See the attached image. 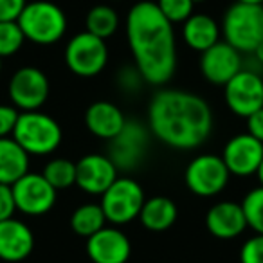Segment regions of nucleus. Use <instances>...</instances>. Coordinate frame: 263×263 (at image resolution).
<instances>
[{
    "label": "nucleus",
    "mask_w": 263,
    "mask_h": 263,
    "mask_svg": "<svg viewBox=\"0 0 263 263\" xmlns=\"http://www.w3.org/2000/svg\"><path fill=\"white\" fill-rule=\"evenodd\" d=\"M213 110L204 98L180 88L155 92L148 106V130L173 150H195L213 132Z\"/></svg>",
    "instance_id": "nucleus-1"
},
{
    "label": "nucleus",
    "mask_w": 263,
    "mask_h": 263,
    "mask_svg": "<svg viewBox=\"0 0 263 263\" xmlns=\"http://www.w3.org/2000/svg\"><path fill=\"white\" fill-rule=\"evenodd\" d=\"M126 40L136 69L150 85L168 83L177 69V44L173 24L150 0H141L126 15Z\"/></svg>",
    "instance_id": "nucleus-2"
},
{
    "label": "nucleus",
    "mask_w": 263,
    "mask_h": 263,
    "mask_svg": "<svg viewBox=\"0 0 263 263\" xmlns=\"http://www.w3.org/2000/svg\"><path fill=\"white\" fill-rule=\"evenodd\" d=\"M13 139L29 155H49L62 144L63 132L60 123L40 110L22 112L13 130Z\"/></svg>",
    "instance_id": "nucleus-3"
},
{
    "label": "nucleus",
    "mask_w": 263,
    "mask_h": 263,
    "mask_svg": "<svg viewBox=\"0 0 263 263\" xmlns=\"http://www.w3.org/2000/svg\"><path fill=\"white\" fill-rule=\"evenodd\" d=\"M16 22L26 40H31L36 45H52L67 33L65 13L60 6L49 0L27 2Z\"/></svg>",
    "instance_id": "nucleus-4"
},
{
    "label": "nucleus",
    "mask_w": 263,
    "mask_h": 263,
    "mask_svg": "<svg viewBox=\"0 0 263 263\" xmlns=\"http://www.w3.org/2000/svg\"><path fill=\"white\" fill-rule=\"evenodd\" d=\"M222 34L236 51L252 54L263 42V9L261 6H249L234 2L222 18Z\"/></svg>",
    "instance_id": "nucleus-5"
},
{
    "label": "nucleus",
    "mask_w": 263,
    "mask_h": 263,
    "mask_svg": "<svg viewBox=\"0 0 263 263\" xmlns=\"http://www.w3.org/2000/svg\"><path fill=\"white\" fill-rule=\"evenodd\" d=\"M144 200V190L136 179L117 177L112 186L101 195V208L106 222L114 226H124L139 218Z\"/></svg>",
    "instance_id": "nucleus-6"
},
{
    "label": "nucleus",
    "mask_w": 263,
    "mask_h": 263,
    "mask_svg": "<svg viewBox=\"0 0 263 263\" xmlns=\"http://www.w3.org/2000/svg\"><path fill=\"white\" fill-rule=\"evenodd\" d=\"M229 177L231 173L222 155L215 154L197 155L184 172L187 190L202 198H211L222 193L229 182Z\"/></svg>",
    "instance_id": "nucleus-7"
},
{
    "label": "nucleus",
    "mask_w": 263,
    "mask_h": 263,
    "mask_svg": "<svg viewBox=\"0 0 263 263\" xmlns=\"http://www.w3.org/2000/svg\"><path fill=\"white\" fill-rule=\"evenodd\" d=\"M108 63V47L105 40L88 31L78 33L65 47V65L80 78H94L103 72Z\"/></svg>",
    "instance_id": "nucleus-8"
},
{
    "label": "nucleus",
    "mask_w": 263,
    "mask_h": 263,
    "mask_svg": "<svg viewBox=\"0 0 263 263\" xmlns=\"http://www.w3.org/2000/svg\"><path fill=\"white\" fill-rule=\"evenodd\" d=\"M108 143V157L116 164L117 172H132L139 168L143 159L146 157L150 130L141 121H126L119 136Z\"/></svg>",
    "instance_id": "nucleus-9"
},
{
    "label": "nucleus",
    "mask_w": 263,
    "mask_h": 263,
    "mask_svg": "<svg viewBox=\"0 0 263 263\" xmlns=\"http://www.w3.org/2000/svg\"><path fill=\"white\" fill-rule=\"evenodd\" d=\"M9 99L15 108L22 112H33L40 110L45 105L51 92L49 78L38 67H20L15 70L9 80Z\"/></svg>",
    "instance_id": "nucleus-10"
},
{
    "label": "nucleus",
    "mask_w": 263,
    "mask_h": 263,
    "mask_svg": "<svg viewBox=\"0 0 263 263\" xmlns=\"http://www.w3.org/2000/svg\"><path fill=\"white\" fill-rule=\"evenodd\" d=\"M223 99L231 112L247 119L256 110L263 108V78L254 70L241 69L223 85Z\"/></svg>",
    "instance_id": "nucleus-11"
},
{
    "label": "nucleus",
    "mask_w": 263,
    "mask_h": 263,
    "mask_svg": "<svg viewBox=\"0 0 263 263\" xmlns=\"http://www.w3.org/2000/svg\"><path fill=\"white\" fill-rule=\"evenodd\" d=\"M16 211L27 216H42L49 213L56 204L58 191L45 180L42 173L27 172L22 179L13 184Z\"/></svg>",
    "instance_id": "nucleus-12"
},
{
    "label": "nucleus",
    "mask_w": 263,
    "mask_h": 263,
    "mask_svg": "<svg viewBox=\"0 0 263 263\" xmlns=\"http://www.w3.org/2000/svg\"><path fill=\"white\" fill-rule=\"evenodd\" d=\"M222 159L227 170L234 177L256 175L263 161V143L251 134H238L226 143Z\"/></svg>",
    "instance_id": "nucleus-13"
},
{
    "label": "nucleus",
    "mask_w": 263,
    "mask_h": 263,
    "mask_svg": "<svg viewBox=\"0 0 263 263\" xmlns=\"http://www.w3.org/2000/svg\"><path fill=\"white\" fill-rule=\"evenodd\" d=\"M241 69V52L227 42L220 40L208 51L200 52V72L213 85H226Z\"/></svg>",
    "instance_id": "nucleus-14"
},
{
    "label": "nucleus",
    "mask_w": 263,
    "mask_h": 263,
    "mask_svg": "<svg viewBox=\"0 0 263 263\" xmlns=\"http://www.w3.org/2000/svg\"><path fill=\"white\" fill-rule=\"evenodd\" d=\"M117 179V168L108 155L88 154L76 162V186L87 195H103Z\"/></svg>",
    "instance_id": "nucleus-15"
},
{
    "label": "nucleus",
    "mask_w": 263,
    "mask_h": 263,
    "mask_svg": "<svg viewBox=\"0 0 263 263\" xmlns=\"http://www.w3.org/2000/svg\"><path fill=\"white\" fill-rule=\"evenodd\" d=\"M87 254L92 263H126L132 254V243L123 231L105 226L87 238Z\"/></svg>",
    "instance_id": "nucleus-16"
},
{
    "label": "nucleus",
    "mask_w": 263,
    "mask_h": 263,
    "mask_svg": "<svg viewBox=\"0 0 263 263\" xmlns=\"http://www.w3.org/2000/svg\"><path fill=\"white\" fill-rule=\"evenodd\" d=\"M34 249V234L27 223L16 218L0 222V259L16 263L31 256Z\"/></svg>",
    "instance_id": "nucleus-17"
},
{
    "label": "nucleus",
    "mask_w": 263,
    "mask_h": 263,
    "mask_svg": "<svg viewBox=\"0 0 263 263\" xmlns=\"http://www.w3.org/2000/svg\"><path fill=\"white\" fill-rule=\"evenodd\" d=\"M205 227L218 240H233L238 238L247 229V218H245L241 202L222 200L215 204L205 215Z\"/></svg>",
    "instance_id": "nucleus-18"
},
{
    "label": "nucleus",
    "mask_w": 263,
    "mask_h": 263,
    "mask_svg": "<svg viewBox=\"0 0 263 263\" xmlns=\"http://www.w3.org/2000/svg\"><path fill=\"white\" fill-rule=\"evenodd\" d=\"M85 124L92 136L103 141H112L126 124L124 114L112 101H96L85 112Z\"/></svg>",
    "instance_id": "nucleus-19"
},
{
    "label": "nucleus",
    "mask_w": 263,
    "mask_h": 263,
    "mask_svg": "<svg viewBox=\"0 0 263 263\" xmlns=\"http://www.w3.org/2000/svg\"><path fill=\"white\" fill-rule=\"evenodd\" d=\"M218 22L205 13H193L186 22L182 24V40L190 49L198 52L208 51L209 47L220 42Z\"/></svg>",
    "instance_id": "nucleus-20"
},
{
    "label": "nucleus",
    "mask_w": 263,
    "mask_h": 263,
    "mask_svg": "<svg viewBox=\"0 0 263 263\" xmlns=\"http://www.w3.org/2000/svg\"><path fill=\"white\" fill-rule=\"evenodd\" d=\"M29 172V154L13 137L0 139V184L13 186Z\"/></svg>",
    "instance_id": "nucleus-21"
},
{
    "label": "nucleus",
    "mask_w": 263,
    "mask_h": 263,
    "mask_svg": "<svg viewBox=\"0 0 263 263\" xmlns=\"http://www.w3.org/2000/svg\"><path fill=\"white\" fill-rule=\"evenodd\" d=\"M177 216H179V209H177L175 202L172 198L159 195V197L144 200L143 209L139 213V222L148 231L162 233L177 222Z\"/></svg>",
    "instance_id": "nucleus-22"
},
{
    "label": "nucleus",
    "mask_w": 263,
    "mask_h": 263,
    "mask_svg": "<svg viewBox=\"0 0 263 263\" xmlns=\"http://www.w3.org/2000/svg\"><path fill=\"white\" fill-rule=\"evenodd\" d=\"M105 223L106 216L101 204H83L70 215V229L83 238H90L92 234L101 231Z\"/></svg>",
    "instance_id": "nucleus-23"
},
{
    "label": "nucleus",
    "mask_w": 263,
    "mask_h": 263,
    "mask_svg": "<svg viewBox=\"0 0 263 263\" xmlns=\"http://www.w3.org/2000/svg\"><path fill=\"white\" fill-rule=\"evenodd\" d=\"M85 26H87V31L90 34L101 38V40H106L119 27V15L110 6L105 4L94 6L87 13V16H85Z\"/></svg>",
    "instance_id": "nucleus-24"
},
{
    "label": "nucleus",
    "mask_w": 263,
    "mask_h": 263,
    "mask_svg": "<svg viewBox=\"0 0 263 263\" xmlns=\"http://www.w3.org/2000/svg\"><path fill=\"white\" fill-rule=\"evenodd\" d=\"M42 175L45 177L49 184L54 187L56 191L67 190V187L76 184V162L69 161V159H52L45 164Z\"/></svg>",
    "instance_id": "nucleus-25"
},
{
    "label": "nucleus",
    "mask_w": 263,
    "mask_h": 263,
    "mask_svg": "<svg viewBox=\"0 0 263 263\" xmlns=\"http://www.w3.org/2000/svg\"><path fill=\"white\" fill-rule=\"evenodd\" d=\"M247 227H251L256 234H263V186L251 190L241 200Z\"/></svg>",
    "instance_id": "nucleus-26"
},
{
    "label": "nucleus",
    "mask_w": 263,
    "mask_h": 263,
    "mask_svg": "<svg viewBox=\"0 0 263 263\" xmlns=\"http://www.w3.org/2000/svg\"><path fill=\"white\" fill-rule=\"evenodd\" d=\"M26 36L18 22H0V58L13 56L22 49Z\"/></svg>",
    "instance_id": "nucleus-27"
},
{
    "label": "nucleus",
    "mask_w": 263,
    "mask_h": 263,
    "mask_svg": "<svg viewBox=\"0 0 263 263\" xmlns=\"http://www.w3.org/2000/svg\"><path fill=\"white\" fill-rule=\"evenodd\" d=\"M155 4L172 24H184L193 15L195 8L193 0H157Z\"/></svg>",
    "instance_id": "nucleus-28"
},
{
    "label": "nucleus",
    "mask_w": 263,
    "mask_h": 263,
    "mask_svg": "<svg viewBox=\"0 0 263 263\" xmlns=\"http://www.w3.org/2000/svg\"><path fill=\"white\" fill-rule=\"evenodd\" d=\"M240 263H263V234H254L241 245Z\"/></svg>",
    "instance_id": "nucleus-29"
},
{
    "label": "nucleus",
    "mask_w": 263,
    "mask_h": 263,
    "mask_svg": "<svg viewBox=\"0 0 263 263\" xmlns=\"http://www.w3.org/2000/svg\"><path fill=\"white\" fill-rule=\"evenodd\" d=\"M18 116V108H15L13 105H0V139L13 136Z\"/></svg>",
    "instance_id": "nucleus-30"
},
{
    "label": "nucleus",
    "mask_w": 263,
    "mask_h": 263,
    "mask_svg": "<svg viewBox=\"0 0 263 263\" xmlns=\"http://www.w3.org/2000/svg\"><path fill=\"white\" fill-rule=\"evenodd\" d=\"M27 0H0V22H16Z\"/></svg>",
    "instance_id": "nucleus-31"
},
{
    "label": "nucleus",
    "mask_w": 263,
    "mask_h": 263,
    "mask_svg": "<svg viewBox=\"0 0 263 263\" xmlns=\"http://www.w3.org/2000/svg\"><path fill=\"white\" fill-rule=\"evenodd\" d=\"M16 211L15 197H13V187L8 184H0V222L13 218Z\"/></svg>",
    "instance_id": "nucleus-32"
},
{
    "label": "nucleus",
    "mask_w": 263,
    "mask_h": 263,
    "mask_svg": "<svg viewBox=\"0 0 263 263\" xmlns=\"http://www.w3.org/2000/svg\"><path fill=\"white\" fill-rule=\"evenodd\" d=\"M143 76L137 69H132V67H124L123 70L119 72V85L123 90L126 92H134L141 87L143 83Z\"/></svg>",
    "instance_id": "nucleus-33"
},
{
    "label": "nucleus",
    "mask_w": 263,
    "mask_h": 263,
    "mask_svg": "<svg viewBox=\"0 0 263 263\" xmlns=\"http://www.w3.org/2000/svg\"><path fill=\"white\" fill-rule=\"evenodd\" d=\"M247 134L263 143V108L256 110L247 117Z\"/></svg>",
    "instance_id": "nucleus-34"
},
{
    "label": "nucleus",
    "mask_w": 263,
    "mask_h": 263,
    "mask_svg": "<svg viewBox=\"0 0 263 263\" xmlns=\"http://www.w3.org/2000/svg\"><path fill=\"white\" fill-rule=\"evenodd\" d=\"M252 56L258 60V63H261V65H263V42L254 49V51H252Z\"/></svg>",
    "instance_id": "nucleus-35"
},
{
    "label": "nucleus",
    "mask_w": 263,
    "mask_h": 263,
    "mask_svg": "<svg viewBox=\"0 0 263 263\" xmlns=\"http://www.w3.org/2000/svg\"><path fill=\"white\" fill-rule=\"evenodd\" d=\"M240 4H249V6H263V0H236Z\"/></svg>",
    "instance_id": "nucleus-36"
},
{
    "label": "nucleus",
    "mask_w": 263,
    "mask_h": 263,
    "mask_svg": "<svg viewBox=\"0 0 263 263\" xmlns=\"http://www.w3.org/2000/svg\"><path fill=\"white\" fill-rule=\"evenodd\" d=\"M256 177H258V180H259V186H263V161H261V164H259L258 172H256Z\"/></svg>",
    "instance_id": "nucleus-37"
},
{
    "label": "nucleus",
    "mask_w": 263,
    "mask_h": 263,
    "mask_svg": "<svg viewBox=\"0 0 263 263\" xmlns=\"http://www.w3.org/2000/svg\"><path fill=\"white\" fill-rule=\"evenodd\" d=\"M195 4H200V2H204V0H193Z\"/></svg>",
    "instance_id": "nucleus-38"
},
{
    "label": "nucleus",
    "mask_w": 263,
    "mask_h": 263,
    "mask_svg": "<svg viewBox=\"0 0 263 263\" xmlns=\"http://www.w3.org/2000/svg\"><path fill=\"white\" fill-rule=\"evenodd\" d=\"M0 72H2V58H0Z\"/></svg>",
    "instance_id": "nucleus-39"
},
{
    "label": "nucleus",
    "mask_w": 263,
    "mask_h": 263,
    "mask_svg": "<svg viewBox=\"0 0 263 263\" xmlns=\"http://www.w3.org/2000/svg\"><path fill=\"white\" fill-rule=\"evenodd\" d=\"M116 2H119V0H116Z\"/></svg>",
    "instance_id": "nucleus-40"
},
{
    "label": "nucleus",
    "mask_w": 263,
    "mask_h": 263,
    "mask_svg": "<svg viewBox=\"0 0 263 263\" xmlns=\"http://www.w3.org/2000/svg\"><path fill=\"white\" fill-rule=\"evenodd\" d=\"M261 9H263V6H261Z\"/></svg>",
    "instance_id": "nucleus-41"
}]
</instances>
